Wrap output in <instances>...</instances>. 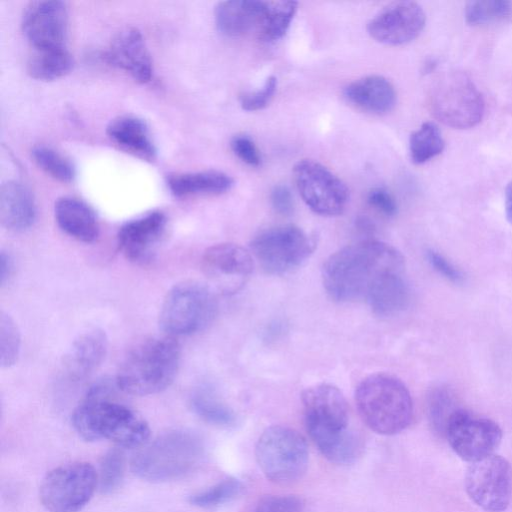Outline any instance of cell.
<instances>
[{"label": "cell", "instance_id": "cell-1", "mask_svg": "<svg viewBox=\"0 0 512 512\" xmlns=\"http://www.w3.org/2000/svg\"><path fill=\"white\" fill-rule=\"evenodd\" d=\"M404 258L393 246L365 240L336 251L325 261L322 280L339 302L367 300L392 275L404 273Z\"/></svg>", "mask_w": 512, "mask_h": 512}, {"label": "cell", "instance_id": "cell-2", "mask_svg": "<svg viewBox=\"0 0 512 512\" xmlns=\"http://www.w3.org/2000/svg\"><path fill=\"white\" fill-rule=\"evenodd\" d=\"M301 400L307 432L324 457L336 464L354 462L362 444L349 428V410L342 392L322 383L306 388Z\"/></svg>", "mask_w": 512, "mask_h": 512}, {"label": "cell", "instance_id": "cell-3", "mask_svg": "<svg viewBox=\"0 0 512 512\" xmlns=\"http://www.w3.org/2000/svg\"><path fill=\"white\" fill-rule=\"evenodd\" d=\"M114 394L108 381H100L90 387L73 412L75 430L87 441L107 439L121 447L142 446L150 435L148 423L117 401Z\"/></svg>", "mask_w": 512, "mask_h": 512}, {"label": "cell", "instance_id": "cell-4", "mask_svg": "<svg viewBox=\"0 0 512 512\" xmlns=\"http://www.w3.org/2000/svg\"><path fill=\"white\" fill-rule=\"evenodd\" d=\"M181 349L174 337H150L137 343L119 366L115 383L130 395L146 396L165 390L179 369Z\"/></svg>", "mask_w": 512, "mask_h": 512}, {"label": "cell", "instance_id": "cell-5", "mask_svg": "<svg viewBox=\"0 0 512 512\" xmlns=\"http://www.w3.org/2000/svg\"><path fill=\"white\" fill-rule=\"evenodd\" d=\"M355 402L364 423L381 435L405 430L413 418V402L405 384L395 376L375 373L356 388Z\"/></svg>", "mask_w": 512, "mask_h": 512}, {"label": "cell", "instance_id": "cell-6", "mask_svg": "<svg viewBox=\"0 0 512 512\" xmlns=\"http://www.w3.org/2000/svg\"><path fill=\"white\" fill-rule=\"evenodd\" d=\"M297 2L229 0L215 7L218 30L229 37H255L273 42L282 38L296 13Z\"/></svg>", "mask_w": 512, "mask_h": 512}, {"label": "cell", "instance_id": "cell-7", "mask_svg": "<svg viewBox=\"0 0 512 512\" xmlns=\"http://www.w3.org/2000/svg\"><path fill=\"white\" fill-rule=\"evenodd\" d=\"M202 439L191 431L173 430L159 435L134 456L131 468L139 478L166 482L191 472L204 455Z\"/></svg>", "mask_w": 512, "mask_h": 512}, {"label": "cell", "instance_id": "cell-8", "mask_svg": "<svg viewBox=\"0 0 512 512\" xmlns=\"http://www.w3.org/2000/svg\"><path fill=\"white\" fill-rule=\"evenodd\" d=\"M259 468L267 479L277 484H291L306 472L309 451L305 438L296 430L270 426L263 431L255 446Z\"/></svg>", "mask_w": 512, "mask_h": 512}, {"label": "cell", "instance_id": "cell-9", "mask_svg": "<svg viewBox=\"0 0 512 512\" xmlns=\"http://www.w3.org/2000/svg\"><path fill=\"white\" fill-rule=\"evenodd\" d=\"M216 311V298L210 288L195 281H184L166 294L159 325L170 337L191 335L209 325Z\"/></svg>", "mask_w": 512, "mask_h": 512}, {"label": "cell", "instance_id": "cell-10", "mask_svg": "<svg viewBox=\"0 0 512 512\" xmlns=\"http://www.w3.org/2000/svg\"><path fill=\"white\" fill-rule=\"evenodd\" d=\"M433 115L454 129L476 126L483 118L485 103L475 83L464 72H445L430 94Z\"/></svg>", "mask_w": 512, "mask_h": 512}, {"label": "cell", "instance_id": "cell-11", "mask_svg": "<svg viewBox=\"0 0 512 512\" xmlns=\"http://www.w3.org/2000/svg\"><path fill=\"white\" fill-rule=\"evenodd\" d=\"M98 473L88 462L74 461L49 471L43 478L39 497L49 512H78L92 498Z\"/></svg>", "mask_w": 512, "mask_h": 512}, {"label": "cell", "instance_id": "cell-12", "mask_svg": "<svg viewBox=\"0 0 512 512\" xmlns=\"http://www.w3.org/2000/svg\"><path fill=\"white\" fill-rule=\"evenodd\" d=\"M314 249V240L295 225L267 228L250 243L252 255L269 274H283L298 267Z\"/></svg>", "mask_w": 512, "mask_h": 512}, {"label": "cell", "instance_id": "cell-13", "mask_svg": "<svg viewBox=\"0 0 512 512\" xmlns=\"http://www.w3.org/2000/svg\"><path fill=\"white\" fill-rule=\"evenodd\" d=\"M296 187L305 204L322 216L341 214L348 203L344 182L321 163L302 159L293 167Z\"/></svg>", "mask_w": 512, "mask_h": 512}, {"label": "cell", "instance_id": "cell-14", "mask_svg": "<svg viewBox=\"0 0 512 512\" xmlns=\"http://www.w3.org/2000/svg\"><path fill=\"white\" fill-rule=\"evenodd\" d=\"M469 498L487 512H502L512 496V467L507 459L492 454L470 463L465 474Z\"/></svg>", "mask_w": 512, "mask_h": 512}, {"label": "cell", "instance_id": "cell-15", "mask_svg": "<svg viewBox=\"0 0 512 512\" xmlns=\"http://www.w3.org/2000/svg\"><path fill=\"white\" fill-rule=\"evenodd\" d=\"M444 435L452 450L470 463L494 454L502 440V430L495 421L462 408L452 415Z\"/></svg>", "mask_w": 512, "mask_h": 512}, {"label": "cell", "instance_id": "cell-16", "mask_svg": "<svg viewBox=\"0 0 512 512\" xmlns=\"http://www.w3.org/2000/svg\"><path fill=\"white\" fill-rule=\"evenodd\" d=\"M253 266L252 254L234 243L213 245L201 258L204 275L224 294L239 291L251 276Z\"/></svg>", "mask_w": 512, "mask_h": 512}, {"label": "cell", "instance_id": "cell-17", "mask_svg": "<svg viewBox=\"0 0 512 512\" xmlns=\"http://www.w3.org/2000/svg\"><path fill=\"white\" fill-rule=\"evenodd\" d=\"M22 29L33 49L64 48L68 29L66 4L58 0L30 2L22 16Z\"/></svg>", "mask_w": 512, "mask_h": 512}, {"label": "cell", "instance_id": "cell-18", "mask_svg": "<svg viewBox=\"0 0 512 512\" xmlns=\"http://www.w3.org/2000/svg\"><path fill=\"white\" fill-rule=\"evenodd\" d=\"M426 15L413 1L394 2L379 11L368 23L367 31L377 42L402 45L415 39L423 30Z\"/></svg>", "mask_w": 512, "mask_h": 512}, {"label": "cell", "instance_id": "cell-19", "mask_svg": "<svg viewBox=\"0 0 512 512\" xmlns=\"http://www.w3.org/2000/svg\"><path fill=\"white\" fill-rule=\"evenodd\" d=\"M167 227V217L159 210L148 212L123 224L117 239L122 253L137 264L150 262L162 241Z\"/></svg>", "mask_w": 512, "mask_h": 512}, {"label": "cell", "instance_id": "cell-20", "mask_svg": "<svg viewBox=\"0 0 512 512\" xmlns=\"http://www.w3.org/2000/svg\"><path fill=\"white\" fill-rule=\"evenodd\" d=\"M105 60L140 83L150 81L153 65L141 32L134 27L120 30L105 51Z\"/></svg>", "mask_w": 512, "mask_h": 512}, {"label": "cell", "instance_id": "cell-21", "mask_svg": "<svg viewBox=\"0 0 512 512\" xmlns=\"http://www.w3.org/2000/svg\"><path fill=\"white\" fill-rule=\"evenodd\" d=\"M107 348L108 339L102 330L93 328L81 333L65 355L66 374L73 380L87 377L102 363Z\"/></svg>", "mask_w": 512, "mask_h": 512}, {"label": "cell", "instance_id": "cell-22", "mask_svg": "<svg viewBox=\"0 0 512 512\" xmlns=\"http://www.w3.org/2000/svg\"><path fill=\"white\" fill-rule=\"evenodd\" d=\"M36 219V204L31 191L21 182L8 181L0 190V220L8 230L25 231Z\"/></svg>", "mask_w": 512, "mask_h": 512}, {"label": "cell", "instance_id": "cell-23", "mask_svg": "<svg viewBox=\"0 0 512 512\" xmlns=\"http://www.w3.org/2000/svg\"><path fill=\"white\" fill-rule=\"evenodd\" d=\"M54 216L60 229L78 241L91 243L99 235V223L94 210L80 199L59 198L54 206Z\"/></svg>", "mask_w": 512, "mask_h": 512}, {"label": "cell", "instance_id": "cell-24", "mask_svg": "<svg viewBox=\"0 0 512 512\" xmlns=\"http://www.w3.org/2000/svg\"><path fill=\"white\" fill-rule=\"evenodd\" d=\"M107 135L120 149L145 161L156 158V148L146 123L132 115L114 118L107 126Z\"/></svg>", "mask_w": 512, "mask_h": 512}, {"label": "cell", "instance_id": "cell-25", "mask_svg": "<svg viewBox=\"0 0 512 512\" xmlns=\"http://www.w3.org/2000/svg\"><path fill=\"white\" fill-rule=\"evenodd\" d=\"M344 95L356 107L378 114L392 110L397 98L392 83L380 75L353 81L345 88Z\"/></svg>", "mask_w": 512, "mask_h": 512}, {"label": "cell", "instance_id": "cell-26", "mask_svg": "<svg viewBox=\"0 0 512 512\" xmlns=\"http://www.w3.org/2000/svg\"><path fill=\"white\" fill-rule=\"evenodd\" d=\"M167 185L174 196L183 198L226 192L232 187L233 179L223 172L209 170L170 175Z\"/></svg>", "mask_w": 512, "mask_h": 512}, {"label": "cell", "instance_id": "cell-27", "mask_svg": "<svg viewBox=\"0 0 512 512\" xmlns=\"http://www.w3.org/2000/svg\"><path fill=\"white\" fill-rule=\"evenodd\" d=\"M73 68L71 54L64 48L33 49L27 61L28 74L37 80L52 81Z\"/></svg>", "mask_w": 512, "mask_h": 512}, {"label": "cell", "instance_id": "cell-28", "mask_svg": "<svg viewBox=\"0 0 512 512\" xmlns=\"http://www.w3.org/2000/svg\"><path fill=\"white\" fill-rule=\"evenodd\" d=\"M366 302L379 316H392L404 310L409 302V288L404 273L387 278Z\"/></svg>", "mask_w": 512, "mask_h": 512}, {"label": "cell", "instance_id": "cell-29", "mask_svg": "<svg viewBox=\"0 0 512 512\" xmlns=\"http://www.w3.org/2000/svg\"><path fill=\"white\" fill-rule=\"evenodd\" d=\"M192 411L203 421L228 428L237 422L234 410L223 402L211 389L201 388L190 397Z\"/></svg>", "mask_w": 512, "mask_h": 512}, {"label": "cell", "instance_id": "cell-30", "mask_svg": "<svg viewBox=\"0 0 512 512\" xmlns=\"http://www.w3.org/2000/svg\"><path fill=\"white\" fill-rule=\"evenodd\" d=\"M444 146L439 127L433 122H425L410 136V158L415 164H423L438 156Z\"/></svg>", "mask_w": 512, "mask_h": 512}, {"label": "cell", "instance_id": "cell-31", "mask_svg": "<svg viewBox=\"0 0 512 512\" xmlns=\"http://www.w3.org/2000/svg\"><path fill=\"white\" fill-rule=\"evenodd\" d=\"M469 25L479 26L505 20L512 16V2L505 0L469 1L464 9Z\"/></svg>", "mask_w": 512, "mask_h": 512}, {"label": "cell", "instance_id": "cell-32", "mask_svg": "<svg viewBox=\"0 0 512 512\" xmlns=\"http://www.w3.org/2000/svg\"><path fill=\"white\" fill-rule=\"evenodd\" d=\"M32 157L44 172L58 181L68 183L75 177V168L71 161L51 147L35 146Z\"/></svg>", "mask_w": 512, "mask_h": 512}, {"label": "cell", "instance_id": "cell-33", "mask_svg": "<svg viewBox=\"0 0 512 512\" xmlns=\"http://www.w3.org/2000/svg\"><path fill=\"white\" fill-rule=\"evenodd\" d=\"M243 489L235 478L224 479L217 484L190 496L189 502L200 508H211L235 498Z\"/></svg>", "mask_w": 512, "mask_h": 512}, {"label": "cell", "instance_id": "cell-34", "mask_svg": "<svg viewBox=\"0 0 512 512\" xmlns=\"http://www.w3.org/2000/svg\"><path fill=\"white\" fill-rule=\"evenodd\" d=\"M458 409L449 391L443 388L435 390L428 404L429 419L434 430L444 435L450 418Z\"/></svg>", "mask_w": 512, "mask_h": 512}, {"label": "cell", "instance_id": "cell-35", "mask_svg": "<svg viewBox=\"0 0 512 512\" xmlns=\"http://www.w3.org/2000/svg\"><path fill=\"white\" fill-rule=\"evenodd\" d=\"M20 333L13 319L4 312L0 315L1 366L10 367L19 355Z\"/></svg>", "mask_w": 512, "mask_h": 512}, {"label": "cell", "instance_id": "cell-36", "mask_svg": "<svg viewBox=\"0 0 512 512\" xmlns=\"http://www.w3.org/2000/svg\"><path fill=\"white\" fill-rule=\"evenodd\" d=\"M124 475V458L121 451L111 450L102 459L98 473L101 492L111 493L121 484Z\"/></svg>", "mask_w": 512, "mask_h": 512}, {"label": "cell", "instance_id": "cell-37", "mask_svg": "<svg viewBox=\"0 0 512 512\" xmlns=\"http://www.w3.org/2000/svg\"><path fill=\"white\" fill-rule=\"evenodd\" d=\"M277 89V79L270 76L263 87L254 92H248L240 97V105L245 111H258L265 108Z\"/></svg>", "mask_w": 512, "mask_h": 512}, {"label": "cell", "instance_id": "cell-38", "mask_svg": "<svg viewBox=\"0 0 512 512\" xmlns=\"http://www.w3.org/2000/svg\"><path fill=\"white\" fill-rule=\"evenodd\" d=\"M301 499L292 495H275L262 498L254 512H303Z\"/></svg>", "mask_w": 512, "mask_h": 512}, {"label": "cell", "instance_id": "cell-39", "mask_svg": "<svg viewBox=\"0 0 512 512\" xmlns=\"http://www.w3.org/2000/svg\"><path fill=\"white\" fill-rule=\"evenodd\" d=\"M231 148L236 156L250 166L261 163L259 150L253 140L246 135H237L231 140Z\"/></svg>", "mask_w": 512, "mask_h": 512}, {"label": "cell", "instance_id": "cell-40", "mask_svg": "<svg viewBox=\"0 0 512 512\" xmlns=\"http://www.w3.org/2000/svg\"><path fill=\"white\" fill-rule=\"evenodd\" d=\"M368 203L385 216H393L397 212V204L393 196L385 189H372L367 197Z\"/></svg>", "mask_w": 512, "mask_h": 512}, {"label": "cell", "instance_id": "cell-41", "mask_svg": "<svg viewBox=\"0 0 512 512\" xmlns=\"http://www.w3.org/2000/svg\"><path fill=\"white\" fill-rule=\"evenodd\" d=\"M427 258L431 266L446 279L456 283L462 280L463 277L459 269H457L443 255L430 250L427 253Z\"/></svg>", "mask_w": 512, "mask_h": 512}, {"label": "cell", "instance_id": "cell-42", "mask_svg": "<svg viewBox=\"0 0 512 512\" xmlns=\"http://www.w3.org/2000/svg\"><path fill=\"white\" fill-rule=\"evenodd\" d=\"M271 203L276 212L281 215H290L293 212V198L289 188L285 185H277L271 192Z\"/></svg>", "mask_w": 512, "mask_h": 512}, {"label": "cell", "instance_id": "cell-43", "mask_svg": "<svg viewBox=\"0 0 512 512\" xmlns=\"http://www.w3.org/2000/svg\"><path fill=\"white\" fill-rule=\"evenodd\" d=\"M13 271V262L9 254L5 251L1 252L0 255V283L1 286L5 285V283L9 280L11 273Z\"/></svg>", "mask_w": 512, "mask_h": 512}, {"label": "cell", "instance_id": "cell-44", "mask_svg": "<svg viewBox=\"0 0 512 512\" xmlns=\"http://www.w3.org/2000/svg\"><path fill=\"white\" fill-rule=\"evenodd\" d=\"M505 213L508 221L512 224V181L505 190Z\"/></svg>", "mask_w": 512, "mask_h": 512}]
</instances>
